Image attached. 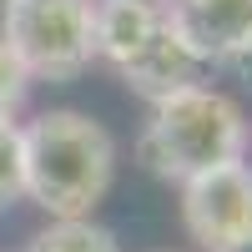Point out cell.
I'll use <instances>...</instances> for the list:
<instances>
[{"label":"cell","mask_w":252,"mask_h":252,"mask_svg":"<svg viewBox=\"0 0 252 252\" xmlns=\"http://www.w3.org/2000/svg\"><path fill=\"white\" fill-rule=\"evenodd\" d=\"M20 157H26V197L46 207L56 222L91 217L116 177L111 131L71 106L40 111L20 126Z\"/></svg>","instance_id":"6da1fadb"},{"label":"cell","mask_w":252,"mask_h":252,"mask_svg":"<svg viewBox=\"0 0 252 252\" xmlns=\"http://www.w3.org/2000/svg\"><path fill=\"white\" fill-rule=\"evenodd\" d=\"M247 121L232 96L212 86H187L177 96L152 101V121L141 131V161L166 182H192L212 166L242 161Z\"/></svg>","instance_id":"7a4b0ae2"},{"label":"cell","mask_w":252,"mask_h":252,"mask_svg":"<svg viewBox=\"0 0 252 252\" xmlns=\"http://www.w3.org/2000/svg\"><path fill=\"white\" fill-rule=\"evenodd\" d=\"M0 40L31 81H76L96 56V0H5Z\"/></svg>","instance_id":"3957f363"},{"label":"cell","mask_w":252,"mask_h":252,"mask_svg":"<svg viewBox=\"0 0 252 252\" xmlns=\"http://www.w3.org/2000/svg\"><path fill=\"white\" fill-rule=\"evenodd\" d=\"M182 222L202 252H252V166L227 161L182 182Z\"/></svg>","instance_id":"277c9868"},{"label":"cell","mask_w":252,"mask_h":252,"mask_svg":"<svg viewBox=\"0 0 252 252\" xmlns=\"http://www.w3.org/2000/svg\"><path fill=\"white\" fill-rule=\"evenodd\" d=\"M161 15L202 66L232 61L252 40V0H166Z\"/></svg>","instance_id":"5b68a950"},{"label":"cell","mask_w":252,"mask_h":252,"mask_svg":"<svg viewBox=\"0 0 252 252\" xmlns=\"http://www.w3.org/2000/svg\"><path fill=\"white\" fill-rule=\"evenodd\" d=\"M197 76H202V61L172 35L166 15H161L157 35L121 66V81H126L136 96H146V101H161V96H177V91H187V86H202Z\"/></svg>","instance_id":"8992f818"},{"label":"cell","mask_w":252,"mask_h":252,"mask_svg":"<svg viewBox=\"0 0 252 252\" xmlns=\"http://www.w3.org/2000/svg\"><path fill=\"white\" fill-rule=\"evenodd\" d=\"M161 10L157 5H136V0H96V56L111 61L121 71L146 40L157 35Z\"/></svg>","instance_id":"52a82bcc"},{"label":"cell","mask_w":252,"mask_h":252,"mask_svg":"<svg viewBox=\"0 0 252 252\" xmlns=\"http://www.w3.org/2000/svg\"><path fill=\"white\" fill-rule=\"evenodd\" d=\"M26 252H121L116 232L96 227L91 217H76V222H51L31 237Z\"/></svg>","instance_id":"ba28073f"},{"label":"cell","mask_w":252,"mask_h":252,"mask_svg":"<svg viewBox=\"0 0 252 252\" xmlns=\"http://www.w3.org/2000/svg\"><path fill=\"white\" fill-rule=\"evenodd\" d=\"M26 197V157H20V126L0 116V207Z\"/></svg>","instance_id":"9c48e42d"},{"label":"cell","mask_w":252,"mask_h":252,"mask_svg":"<svg viewBox=\"0 0 252 252\" xmlns=\"http://www.w3.org/2000/svg\"><path fill=\"white\" fill-rule=\"evenodd\" d=\"M26 91H31V76L20 71V61L10 56V46L0 40V116L15 121V111L26 106Z\"/></svg>","instance_id":"30bf717a"},{"label":"cell","mask_w":252,"mask_h":252,"mask_svg":"<svg viewBox=\"0 0 252 252\" xmlns=\"http://www.w3.org/2000/svg\"><path fill=\"white\" fill-rule=\"evenodd\" d=\"M232 71H237V81H242V86H252V40H247V46L232 56Z\"/></svg>","instance_id":"8fae6325"},{"label":"cell","mask_w":252,"mask_h":252,"mask_svg":"<svg viewBox=\"0 0 252 252\" xmlns=\"http://www.w3.org/2000/svg\"><path fill=\"white\" fill-rule=\"evenodd\" d=\"M136 5H157V10H161V5H166V0H136Z\"/></svg>","instance_id":"7c38bea8"},{"label":"cell","mask_w":252,"mask_h":252,"mask_svg":"<svg viewBox=\"0 0 252 252\" xmlns=\"http://www.w3.org/2000/svg\"><path fill=\"white\" fill-rule=\"evenodd\" d=\"M0 5H5V0H0Z\"/></svg>","instance_id":"4fadbf2b"}]
</instances>
